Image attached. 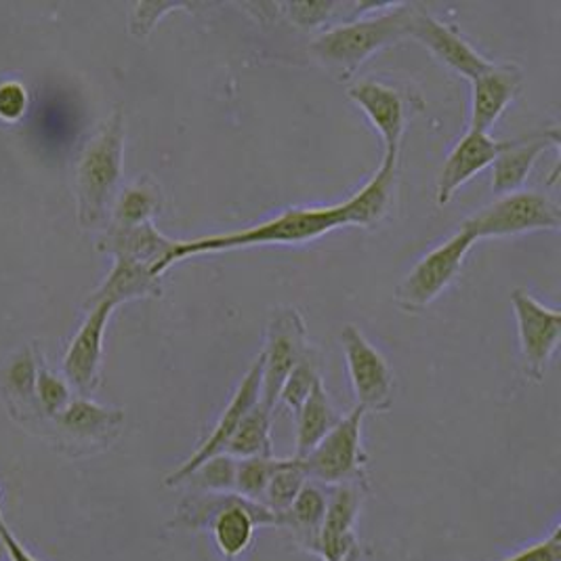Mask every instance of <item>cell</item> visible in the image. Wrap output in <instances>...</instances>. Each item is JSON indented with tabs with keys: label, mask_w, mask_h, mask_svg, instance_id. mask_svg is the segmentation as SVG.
Instances as JSON below:
<instances>
[{
	"label": "cell",
	"mask_w": 561,
	"mask_h": 561,
	"mask_svg": "<svg viewBox=\"0 0 561 561\" xmlns=\"http://www.w3.org/2000/svg\"><path fill=\"white\" fill-rule=\"evenodd\" d=\"M347 205L318 206V208H288L280 215L247 228V230L213 233L196 240H175V247L169 256V265L192 255L219 253L244 247H263V244H304L316 240L329 231L350 228Z\"/></svg>",
	"instance_id": "6da1fadb"
},
{
	"label": "cell",
	"mask_w": 561,
	"mask_h": 561,
	"mask_svg": "<svg viewBox=\"0 0 561 561\" xmlns=\"http://www.w3.org/2000/svg\"><path fill=\"white\" fill-rule=\"evenodd\" d=\"M410 18L412 4H385L375 15L364 13L322 32L313 38L311 53L329 72L347 82L370 55L410 36Z\"/></svg>",
	"instance_id": "7a4b0ae2"
},
{
	"label": "cell",
	"mask_w": 561,
	"mask_h": 561,
	"mask_svg": "<svg viewBox=\"0 0 561 561\" xmlns=\"http://www.w3.org/2000/svg\"><path fill=\"white\" fill-rule=\"evenodd\" d=\"M125 135V112L116 107L78 158L77 215L84 230L100 228L112 213L123 179Z\"/></svg>",
	"instance_id": "3957f363"
},
{
	"label": "cell",
	"mask_w": 561,
	"mask_h": 561,
	"mask_svg": "<svg viewBox=\"0 0 561 561\" xmlns=\"http://www.w3.org/2000/svg\"><path fill=\"white\" fill-rule=\"evenodd\" d=\"M366 410H352L339 421V425L327 435L304 460L307 480L327 485H359L368 490L366 462L368 457L362 448V423Z\"/></svg>",
	"instance_id": "277c9868"
},
{
	"label": "cell",
	"mask_w": 561,
	"mask_h": 561,
	"mask_svg": "<svg viewBox=\"0 0 561 561\" xmlns=\"http://www.w3.org/2000/svg\"><path fill=\"white\" fill-rule=\"evenodd\" d=\"M560 226L558 203L538 192H513L467 217L460 230L469 231L476 240H480L535 230H560Z\"/></svg>",
	"instance_id": "5b68a950"
},
{
	"label": "cell",
	"mask_w": 561,
	"mask_h": 561,
	"mask_svg": "<svg viewBox=\"0 0 561 561\" xmlns=\"http://www.w3.org/2000/svg\"><path fill=\"white\" fill-rule=\"evenodd\" d=\"M478 240L469 231L459 230L444 244L423 256L404 280L398 284L393 301L407 313H421L457 280L465 256Z\"/></svg>",
	"instance_id": "8992f818"
},
{
	"label": "cell",
	"mask_w": 561,
	"mask_h": 561,
	"mask_svg": "<svg viewBox=\"0 0 561 561\" xmlns=\"http://www.w3.org/2000/svg\"><path fill=\"white\" fill-rule=\"evenodd\" d=\"M307 329L304 316L295 307H278L267 327V343L263 350L261 404L276 410L280 391L293 368L307 352Z\"/></svg>",
	"instance_id": "52a82bcc"
},
{
	"label": "cell",
	"mask_w": 561,
	"mask_h": 561,
	"mask_svg": "<svg viewBox=\"0 0 561 561\" xmlns=\"http://www.w3.org/2000/svg\"><path fill=\"white\" fill-rule=\"evenodd\" d=\"M341 345L356 393L357 407L366 412H387L393 404L396 381L383 354L364 336L356 324H345Z\"/></svg>",
	"instance_id": "ba28073f"
},
{
	"label": "cell",
	"mask_w": 561,
	"mask_h": 561,
	"mask_svg": "<svg viewBox=\"0 0 561 561\" xmlns=\"http://www.w3.org/2000/svg\"><path fill=\"white\" fill-rule=\"evenodd\" d=\"M511 304L517 318L524 373L530 381L540 383L545 379L549 359L560 345L561 313L536 301L524 288L513 290Z\"/></svg>",
	"instance_id": "9c48e42d"
},
{
	"label": "cell",
	"mask_w": 561,
	"mask_h": 561,
	"mask_svg": "<svg viewBox=\"0 0 561 561\" xmlns=\"http://www.w3.org/2000/svg\"><path fill=\"white\" fill-rule=\"evenodd\" d=\"M278 526V515L265 505L249 501L236 492L219 494V505L208 524V533L221 558L236 561L242 558L253 540L256 528Z\"/></svg>",
	"instance_id": "30bf717a"
},
{
	"label": "cell",
	"mask_w": 561,
	"mask_h": 561,
	"mask_svg": "<svg viewBox=\"0 0 561 561\" xmlns=\"http://www.w3.org/2000/svg\"><path fill=\"white\" fill-rule=\"evenodd\" d=\"M261 377H263V356L256 357L253 366L249 368V373L244 375V379L238 385L236 393L231 396L230 404L226 412L219 416L217 425L213 427V432L208 434L205 442L196 448V453H192L187 459L179 465L175 471H171L164 480V485L169 488H178L185 482V478L196 471L203 462H206L217 455H224L228 444H230L231 435L236 434L238 425L242 423V419L247 416V412L255 407L261 400Z\"/></svg>",
	"instance_id": "8fae6325"
},
{
	"label": "cell",
	"mask_w": 561,
	"mask_h": 561,
	"mask_svg": "<svg viewBox=\"0 0 561 561\" xmlns=\"http://www.w3.org/2000/svg\"><path fill=\"white\" fill-rule=\"evenodd\" d=\"M55 427L72 455H91L110 448L125 425V412L77 398L55 419Z\"/></svg>",
	"instance_id": "7c38bea8"
},
{
	"label": "cell",
	"mask_w": 561,
	"mask_h": 561,
	"mask_svg": "<svg viewBox=\"0 0 561 561\" xmlns=\"http://www.w3.org/2000/svg\"><path fill=\"white\" fill-rule=\"evenodd\" d=\"M347 98L364 110L368 121L381 133L385 156L400 160L409 118V93L377 80H356L347 87Z\"/></svg>",
	"instance_id": "4fadbf2b"
},
{
	"label": "cell",
	"mask_w": 561,
	"mask_h": 561,
	"mask_svg": "<svg viewBox=\"0 0 561 561\" xmlns=\"http://www.w3.org/2000/svg\"><path fill=\"white\" fill-rule=\"evenodd\" d=\"M410 38L423 43L442 64L469 80L482 77L494 66L460 36L459 30L437 22L421 4H412Z\"/></svg>",
	"instance_id": "5bb4252c"
},
{
	"label": "cell",
	"mask_w": 561,
	"mask_h": 561,
	"mask_svg": "<svg viewBox=\"0 0 561 561\" xmlns=\"http://www.w3.org/2000/svg\"><path fill=\"white\" fill-rule=\"evenodd\" d=\"M116 306L98 304L89 307V316L72 339L68 354L64 359V373L68 383L80 393V398L91 396L102 381L103 334L107 329L110 316Z\"/></svg>",
	"instance_id": "9a60e30c"
},
{
	"label": "cell",
	"mask_w": 561,
	"mask_h": 561,
	"mask_svg": "<svg viewBox=\"0 0 561 561\" xmlns=\"http://www.w3.org/2000/svg\"><path fill=\"white\" fill-rule=\"evenodd\" d=\"M511 141L492 139L484 130L469 128L455 150L446 158L437 187H435V203L446 206L450 198L459 192L460 185H465L471 178L482 173L485 167L494 164V160L510 148Z\"/></svg>",
	"instance_id": "2e32d148"
},
{
	"label": "cell",
	"mask_w": 561,
	"mask_h": 561,
	"mask_svg": "<svg viewBox=\"0 0 561 561\" xmlns=\"http://www.w3.org/2000/svg\"><path fill=\"white\" fill-rule=\"evenodd\" d=\"M362 496L364 488L359 485H332L324 522L311 556H318L322 561H341L356 547L354 524L362 510Z\"/></svg>",
	"instance_id": "e0dca14e"
},
{
	"label": "cell",
	"mask_w": 561,
	"mask_h": 561,
	"mask_svg": "<svg viewBox=\"0 0 561 561\" xmlns=\"http://www.w3.org/2000/svg\"><path fill=\"white\" fill-rule=\"evenodd\" d=\"M173 247L175 240L160 233L153 224H144L135 228H121L110 224L98 242V249L102 253L146 265L160 278L171 267L169 256Z\"/></svg>",
	"instance_id": "ac0fdd59"
},
{
	"label": "cell",
	"mask_w": 561,
	"mask_h": 561,
	"mask_svg": "<svg viewBox=\"0 0 561 561\" xmlns=\"http://www.w3.org/2000/svg\"><path fill=\"white\" fill-rule=\"evenodd\" d=\"M522 80L524 75L515 64H503V66L494 64L485 75L471 80L473 87H471L469 128L488 133V128L501 118V114L517 95Z\"/></svg>",
	"instance_id": "d6986e66"
},
{
	"label": "cell",
	"mask_w": 561,
	"mask_h": 561,
	"mask_svg": "<svg viewBox=\"0 0 561 561\" xmlns=\"http://www.w3.org/2000/svg\"><path fill=\"white\" fill-rule=\"evenodd\" d=\"M560 144V130L553 128L551 133L513 139L510 148L494 160V175H492V190L501 196L519 192L526 178L535 167L536 158L547 150V146Z\"/></svg>",
	"instance_id": "ffe728a7"
},
{
	"label": "cell",
	"mask_w": 561,
	"mask_h": 561,
	"mask_svg": "<svg viewBox=\"0 0 561 561\" xmlns=\"http://www.w3.org/2000/svg\"><path fill=\"white\" fill-rule=\"evenodd\" d=\"M162 295V278L156 276L150 267L139 265L127 259H116L110 276L102 286L84 301V307L98 306V304H112L121 306L128 299L139 297H160Z\"/></svg>",
	"instance_id": "44dd1931"
},
{
	"label": "cell",
	"mask_w": 561,
	"mask_h": 561,
	"mask_svg": "<svg viewBox=\"0 0 561 561\" xmlns=\"http://www.w3.org/2000/svg\"><path fill=\"white\" fill-rule=\"evenodd\" d=\"M398 162L396 158L383 156V162L379 171L364 183L352 198L345 201L352 226L356 228H375L385 219L391 196H393V185L398 178Z\"/></svg>",
	"instance_id": "7402d4cb"
},
{
	"label": "cell",
	"mask_w": 561,
	"mask_h": 561,
	"mask_svg": "<svg viewBox=\"0 0 561 561\" xmlns=\"http://www.w3.org/2000/svg\"><path fill=\"white\" fill-rule=\"evenodd\" d=\"M327 503L329 496L318 485L307 482L299 496L295 499V503L278 515V528H286L304 551L313 553L324 522Z\"/></svg>",
	"instance_id": "603a6c76"
},
{
	"label": "cell",
	"mask_w": 561,
	"mask_h": 561,
	"mask_svg": "<svg viewBox=\"0 0 561 561\" xmlns=\"http://www.w3.org/2000/svg\"><path fill=\"white\" fill-rule=\"evenodd\" d=\"M343 416L336 412L334 404L324 389V383L318 381L311 389L306 404L297 412V455L295 459H306L307 455L331 434Z\"/></svg>",
	"instance_id": "cb8c5ba5"
},
{
	"label": "cell",
	"mask_w": 561,
	"mask_h": 561,
	"mask_svg": "<svg viewBox=\"0 0 561 561\" xmlns=\"http://www.w3.org/2000/svg\"><path fill=\"white\" fill-rule=\"evenodd\" d=\"M164 196L160 183L156 179L141 178L118 192L112 206V226L135 228L144 224H152V217L162 213Z\"/></svg>",
	"instance_id": "d4e9b609"
},
{
	"label": "cell",
	"mask_w": 561,
	"mask_h": 561,
	"mask_svg": "<svg viewBox=\"0 0 561 561\" xmlns=\"http://www.w3.org/2000/svg\"><path fill=\"white\" fill-rule=\"evenodd\" d=\"M272 410L265 409L261 400L247 412L236 434L231 435L230 444L224 455L233 459H270L274 457L272 444Z\"/></svg>",
	"instance_id": "484cf974"
},
{
	"label": "cell",
	"mask_w": 561,
	"mask_h": 561,
	"mask_svg": "<svg viewBox=\"0 0 561 561\" xmlns=\"http://www.w3.org/2000/svg\"><path fill=\"white\" fill-rule=\"evenodd\" d=\"M306 467L301 459H280L274 476L270 478V484L265 488L263 494V505L272 513L282 515L288 510L295 499L299 496V492L307 484Z\"/></svg>",
	"instance_id": "4316f807"
},
{
	"label": "cell",
	"mask_w": 561,
	"mask_h": 561,
	"mask_svg": "<svg viewBox=\"0 0 561 561\" xmlns=\"http://www.w3.org/2000/svg\"><path fill=\"white\" fill-rule=\"evenodd\" d=\"M322 362L316 350L307 347L306 354L299 359V364L293 368V373L288 375L286 383L282 387L280 400L282 404H286L295 414L306 404L311 389L316 387L318 381H322Z\"/></svg>",
	"instance_id": "83f0119b"
},
{
	"label": "cell",
	"mask_w": 561,
	"mask_h": 561,
	"mask_svg": "<svg viewBox=\"0 0 561 561\" xmlns=\"http://www.w3.org/2000/svg\"><path fill=\"white\" fill-rule=\"evenodd\" d=\"M236 465L238 459L230 455H217L192 471L181 485L192 488V492L230 494L236 492Z\"/></svg>",
	"instance_id": "f1b7e54d"
},
{
	"label": "cell",
	"mask_w": 561,
	"mask_h": 561,
	"mask_svg": "<svg viewBox=\"0 0 561 561\" xmlns=\"http://www.w3.org/2000/svg\"><path fill=\"white\" fill-rule=\"evenodd\" d=\"M280 459H240L236 465V494L263 505V494Z\"/></svg>",
	"instance_id": "f546056e"
},
{
	"label": "cell",
	"mask_w": 561,
	"mask_h": 561,
	"mask_svg": "<svg viewBox=\"0 0 561 561\" xmlns=\"http://www.w3.org/2000/svg\"><path fill=\"white\" fill-rule=\"evenodd\" d=\"M36 407L43 410L47 416L55 419L61 410L72 402V393L68 381L51 373L41 357H36Z\"/></svg>",
	"instance_id": "4dcf8cb0"
},
{
	"label": "cell",
	"mask_w": 561,
	"mask_h": 561,
	"mask_svg": "<svg viewBox=\"0 0 561 561\" xmlns=\"http://www.w3.org/2000/svg\"><path fill=\"white\" fill-rule=\"evenodd\" d=\"M34 387H36V357H32V354H22L9 364L4 373V389L9 398L20 407H32V402L36 404Z\"/></svg>",
	"instance_id": "1f68e13d"
},
{
	"label": "cell",
	"mask_w": 561,
	"mask_h": 561,
	"mask_svg": "<svg viewBox=\"0 0 561 561\" xmlns=\"http://www.w3.org/2000/svg\"><path fill=\"white\" fill-rule=\"evenodd\" d=\"M345 4L341 2H293V4H276V11L284 13V18L301 27H320L329 24L343 11Z\"/></svg>",
	"instance_id": "d6a6232c"
},
{
	"label": "cell",
	"mask_w": 561,
	"mask_h": 561,
	"mask_svg": "<svg viewBox=\"0 0 561 561\" xmlns=\"http://www.w3.org/2000/svg\"><path fill=\"white\" fill-rule=\"evenodd\" d=\"M196 4H185V2H135L130 7V20L128 27L133 32V36L137 38H146L153 26L162 20L164 13L171 11H194Z\"/></svg>",
	"instance_id": "836d02e7"
},
{
	"label": "cell",
	"mask_w": 561,
	"mask_h": 561,
	"mask_svg": "<svg viewBox=\"0 0 561 561\" xmlns=\"http://www.w3.org/2000/svg\"><path fill=\"white\" fill-rule=\"evenodd\" d=\"M30 95L20 80L0 82V121L18 123L26 116Z\"/></svg>",
	"instance_id": "e575fe53"
},
{
	"label": "cell",
	"mask_w": 561,
	"mask_h": 561,
	"mask_svg": "<svg viewBox=\"0 0 561 561\" xmlns=\"http://www.w3.org/2000/svg\"><path fill=\"white\" fill-rule=\"evenodd\" d=\"M501 561H561V526L558 524L553 533L545 540H538L530 547L519 549L510 558Z\"/></svg>",
	"instance_id": "d590c367"
},
{
	"label": "cell",
	"mask_w": 561,
	"mask_h": 561,
	"mask_svg": "<svg viewBox=\"0 0 561 561\" xmlns=\"http://www.w3.org/2000/svg\"><path fill=\"white\" fill-rule=\"evenodd\" d=\"M0 540H2V545H4V549H7L11 561H38L30 551H26V549L22 547V542H20L15 536L11 535V530L7 528V524L0 526Z\"/></svg>",
	"instance_id": "8d00e7d4"
},
{
	"label": "cell",
	"mask_w": 561,
	"mask_h": 561,
	"mask_svg": "<svg viewBox=\"0 0 561 561\" xmlns=\"http://www.w3.org/2000/svg\"><path fill=\"white\" fill-rule=\"evenodd\" d=\"M341 561H362V549H359V542H357L356 547L343 558Z\"/></svg>",
	"instance_id": "74e56055"
},
{
	"label": "cell",
	"mask_w": 561,
	"mask_h": 561,
	"mask_svg": "<svg viewBox=\"0 0 561 561\" xmlns=\"http://www.w3.org/2000/svg\"><path fill=\"white\" fill-rule=\"evenodd\" d=\"M4 524V517H2V510H0V526Z\"/></svg>",
	"instance_id": "f35d334b"
}]
</instances>
